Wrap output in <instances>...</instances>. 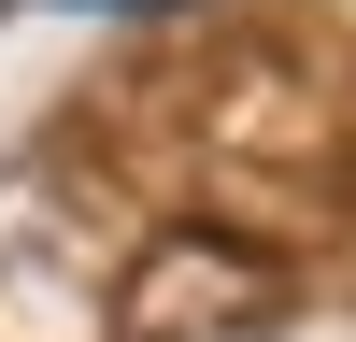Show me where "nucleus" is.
Returning <instances> with one entry per match:
<instances>
[{"instance_id":"obj_1","label":"nucleus","mask_w":356,"mask_h":342,"mask_svg":"<svg viewBox=\"0 0 356 342\" xmlns=\"http://www.w3.org/2000/svg\"><path fill=\"white\" fill-rule=\"evenodd\" d=\"M100 15H171V0H100Z\"/></svg>"}]
</instances>
